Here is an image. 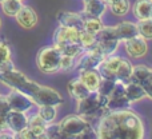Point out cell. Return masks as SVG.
I'll list each match as a JSON object with an SVG mask.
<instances>
[{
  "label": "cell",
  "instance_id": "obj_34",
  "mask_svg": "<svg viewBox=\"0 0 152 139\" xmlns=\"http://www.w3.org/2000/svg\"><path fill=\"white\" fill-rule=\"evenodd\" d=\"M76 59H77V58H75V56L61 55V60H60V71H71L72 68H75Z\"/></svg>",
  "mask_w": 152,
  "mask_h": 139
},
{
  "label": "cell",
  "instance_id": "obj_22",
  "mask_svg": "<svg viewBox=\"0 0 152 139\" xmlns=\"http://www.w3.org/2000/svg\"><path fill=\"white\" fill-rule=\"evenodd\" d=\"M132 63L128 60V59L121 58L120 63L118 66V70H116V80L118 82H123V83H127L131 78L132 74Z\"/></svg>",
  "mask_w": 152,
  "mask_h": 139
},
{
  "label": "cell",
  "instance_id": "obj_4",
  "mask_svg": "<svg viewBox=\"0 0 152 139\" xmlns=\"http://www.w3.org/2000/svg\"><path fill=\"white\" fill-rule=\"evenodd\" d=\"M59 126H60L63 138L79 139L81 132L84 130H87L88 127H91V124H89V122L84 116L79 115V114H72V115H67L66 118L61 119L59 122Z\"/></svg>",
  "mask_w": 152,
  "mask_h": 139
},
{
  "label": "cell",
  "instance_id": "obj_23",
  "mask_svg": "<svg viewBox=\"0 0 152 139\" xmlns=\"http://www.w3.org/2000/svg\"><path fill=\"white\" fill-rule=\"evenodd\" d=\"M15 138H20V139H44L45 138V126L44 127L28 126L21 132L16 134Z\"/></svg>",
  "mask_w": 152,
  "mask_h": 139
},
{
  "label": "cell",
  "instance_id": "obj_7",
  "mask_svg": "<svg viewBox=\"0 0 152 139\" xmlns=\"http://www.w3.org/2000/svg\"><path fill=\"white\" fill-rule=\"evenodd\" d=\"M7 96L8 104H10L11 110L15 111H23V113H27L28 110H31L32 106L35 104L34 100H32L31 96H28L27 94L20 91H16V90H12Z\"/></svg>",
  "mask_w": 152,
  "mask_h": 139
},
{
  "label": "cell",
  "instance_id": "obj_38",
  "mask_svg": "<svg viewBox=\"0 0 152 139\" xmlns=\"http://www.w3.org/2000/svg\"><path fill=\"white\" fill-rule=\"evenodd\" d=\"M11 111V107L8 104L7 96L0 94V114H8Z\"/></svg>",
  "mask_w": 152,
  "mask_h": 139
},
{
  "label": "cell",
  "instance_id": "obj_40",
  "mask_svg": "<svg viewBox=\"0 0 152 139\" xmlns=\"http://www.w3.org/2000/svg\"><path fill=\"white\" fill-rule=\"evenodd\" d=\"M143 87H144V91H145V96L152 100V80H148L147 83H144Z\"/></svg>",
  "mask_w": 152,
  "mask_h": 139
},
{
  "label": "cell",
  "instance_id": "obj_17",
  "mask_svg": "<svg viewBox=\"0 0 152 139\" xmlns=\"http://www.w3.org/2000/svg\"><path fill=\"white\" fill-rule=\"evenodd\" d=\"M67 90H68V94L71 95V98L75 99L76 102L91 94V91L87 88L86 84H84L79 78L71 79V80L68 82V84H67Z\"/></svg>",
  "mask_w": 152,
  "mask_h": 139
},
{
  "label": "cell",
  "instance_id": "obj_43",
  "mask_svg": "<svg viewBox=\"0 0 152 139\" xmlns=\"http://www.w3.org/2000/svg\"><path fill=\"white\" fill-rule=\"evenodd\" d=\"M151 80H152V68H151Z\"/></svg>",
  "mask_w": 152,
  "mask_h": 139
},
{
  "label": "cell",
  "instance_id": "obj_46",
  "mask_svg": "<svg viewBox=\"0 0 152 139\" xmlns=\"http://www.w3.org/2000/svg\"><path fill=\"white\" fill-rule=\"evenodd\" d=\"M0 26H1V20H0Z\"/></svg>",
  "mask_w": 152,
  "mask_h": 139
},
{
  "label": "cell",
  "instance_id": "obj_26",
  "mask_svg": "<svg viewBox=\"0 0 152 139\" xmlns=\"http://www.w3.org/2000/svg\"><path fill=\"white\" fill-rule=\"evenodd\" d=\"M0 4H1L3 13H4L5 16H10V18H15L16 13L23 7L21 0H4V1H1Z\"/></svg>",
  "mask_w": 152,
  "mask_h": 139
},
{
  "label": "cell",
  "instance_id": "obj_16",
  "mask_svg": "<svg viewBox=\"0 0 152 139\" xmlns=\"http://www.w3.org/2000/svg\"><path fill=\"white\" fill-rule=\"evenodd\" d=\"M119 43L120 40L118 39H112V40H96L95 46L91 48V51H95V52L100 54L102 56L107 58V56H111L116 52L119 47Z\"/></svg>",
  "mask_w": 152,
  "mask_h": 139
},
{
  "label": "cell",
  "instance_id": "obj_6",
  "mask_svg": "<svg viewBox=\"0 0 152 139\" xmlns=\"http://www.w3.org/2000/svg\"><path fill=\"white\" fill-rule=\"evenodd\" d=\"M123 43H124V48H126L128 56L132 59L144 58L148 52L147 40L143 36H140V35L131 38V39H128V40H124Z\"/></svg>",
  "mask_w": 152,
  "mask_h": 139
},
{
  "label": "cell",
  "instance_id": "obj_12",
  "mask_svg": "<svg viewBox=\"0 0 152 139\" xmlns=\"http://www.w3.org/2000/svg\"><path fill=\"white\" fill-rule=\"evenodd\" d=\"M7 127L12 130L15 134H19L28 127V116L23 111L11 110L7 114Z\"/></svg>",
  "mask_w": 152,
  "mask_h": 139
},
{
  "label": "cell",
  "instance_id": "obj_9",
  "mask_svg": "<svg viewBox=\"0 0 152 139\" xmlns=\"http://www.w3.org/2000/svg\"><path fill=\"white\" fill-rule=\"evenodd\" d=\"M103 59H104V56H102L100 54L95 52V51H91V50L83 51V54L79 56V59H76L75 68L77 71L97 68V66L100 64V62Z\"/></svg>",
  "mask_w": 152,
  "mask_h": 139
},
{
  "label": "cell",
  "instance_id": "obj_37",
  "mask_svg": "<svg viewBox=\"0 0 152 139\" xmlns=\"http://www.w3.org/2000/svg\"><path fill=\"white\" fill-rule=\"evenodd\" d=\"M28 126L44 127V126H47V123H45V122L40 118L39 114H35V115H32V116H29V118H28Z\"/></svg>",
  "mask_w": 152,
  "mask_h": 139
},
{
  "label": "cell",
  "instance_id": "obj_45",
  "mask_svg": "<svg viewBox=\"0 0 152 139\" xmlns=\"http://www.w3.org/2000/svg\"><path fill=\"white\" fill-rule=\"evenodd\" d=\"M1 1H4V0H0V3H1Z\"/></svg>",
  "mask_w": 152,
  "mask_h": 139
},
{
  "label": "cell",
  "instance_id": "obj_21",
  "mask_svg": "<svg viewBox=\"0 0 152 139\" xmlns=\"http://www.w3.org/2000/svg\"><path fill=\"white\" fill-rule=\"evenodd\" d=\"M126 96L131 103L139 102L143 98H145L144 87L135 82H127L126 83Z\"/></svg>",
  "mask_w": 152,
  "mask_h": 139
},
{
  "label": "cell",
  "instance_id": "obj_10",
  "mask_svg": "<svg viewBox=\"0 0 152 139\" xmlns=\"http://www.w3.org/2000/svg\"><path fill=\"white\" fill-rule=\"evenodd\" d=\"M121 60V56H107V58H104L102 62H100V64L97 66V71H99V74L102 75L103 79H111V80H116V70H118V66L119 63H120Z\"/></svg>",
  "mask_w": 152,
  "mask_h": 139
},
{
  "label": "cell",
  "instance_id": "obj_24",
  "mask_svg": "<svg viewBox=\"0 0 152 139\" xmlns=\"http://www.w3.org/2000/svg\"><path fill=\"white\" fill-rule=\"evenodd\" d=\"M83 13V12H81ZM83 18H84V23H83V29L86 31L91 32V34L96 35L100 29L104 27L102 21V18H95V16H88L86 13H83Z\"/></svg>",
  "mask_w": 152,
  "mask_h": 139
},
{
  "label": "cell",
  "instance_id": "obj_41",
  "mask_svg": "<svg viewBox=\"0 0 152 139\" xmlns=\"http://www.w3.org/2000/svg\"><path fill=\"white\" fill-rule=\"evenodd\" d=\"M7 127V114H0V130Z\"/></svg>",
  "mask_w": 152,
  "mask_h": 139
},
{
  "label": "cell",
  "instance_id": "obj_33",
  "mask_svg": "<svg viewBox=\"0 0 152 139\" xmlns=\"http://www.w3.org/2000/svg\"><path fill=\"white\" fill-rule=\"evenodd\" d=\"M112 39H118L115 34V29H113V26H104L96 34V40H112Z\"/></svg>",
  "mask_w": 152,
  "mask_h": 139
},
{
  "label": "cell",
  "instance_id": "obj_5",
  "mask_svg": "<svg viewBox=\"0 0 152 139\" xmlns=\"http://www.w3.org/2000/svg\"><path fill=\"white\" fill-rule=\"evenodd\" d=\"M31 98L35 104H37V106L48 104V106H56L58 107V106L63 104V102H64L63 96L56 90L47 87V86H40L39 90Z\"/></svg>",
  "mask_w": 152,
  "mask_h": 139
},
{
  "label": "cell",
  "instance_id": "obj_32",
  "mask_svg": "<svg viewBox=\"0 0 152 139\" xmlns=\"http://www.w3.org/2000/svg\"><path fill=\"white\" fill-rule=\"evenodd\" d=\"M115 80H111V79H102V82H100L99 87H97L96 92H99L100 95H103V96H110V94L112 92L113 87H115Z\"/></svg>",
  "mask_w": 152,
  "mask_h": 139
},
{
  "label": "cell",
  "instance_id": "obj_13",
  "mask_svg": "<svg viewBox=\"0 0 152 139\" xmlns=\"http://www.w3.org/2000/svg\"><path fill=\"white\" fill-rule=\"evenodd\" d=\"M16 21L19 23V26L23 27L26 29H31L34 28L37 24V13L35 12V10L32 7H28V5H23L20 8L18 13H16Z\"/></svg>",
  "mask_w": 152,
  "mask_h": 139
},
{
  "label": "cell",
  "instance_id": "obj_19",
  "mask_svg": "<svg viewBox=\"0 0 152 139\" xmlns=\"http://www.w3.org/2000/svg\"><path fill=\"white\" fill-rule=\"evenodd\" d=\"M108 8V3L104 0H92L89 3H86L83 8V13L95 18H102Z\"/></svg>",
  "mask_w": 152,
  "mask_h": 139
},
{
  "label": "cell",
  "instance_id": "obj_29",
  "mask_svg": "<svg viewBox=\"0 0 152 139\" xmlns=\"http://www.w3.org/2000/svg\"><path fill=\"white\" fill-rule=\"evenodd\" d=\"M79 40H80V44L84 48V51L91 50L95 46V43H96V35L91 34V32L86 31V29H80V32H79Z\"/></svg>",
  "mask_w": 152,
  "mask_h": 139
},
{
  "label": "cell",
  "instance_id": "obj_47",
  "mask_svg": "<svg viewBox=\"0 0 152 139\" xmlns=\"http://www.w3.org/2000/svg\"><path fill=\"white\" fill-rule=\"evenodd\" d=\"M21 1H23V0H21Z\"/></svg>",
  "mask_w": 152,
  "mask_h": 139
},
{
  "label": "cell",
  "instance_id": "obj_28",
  "mask_svg": "<svg viewBox=\"0 0 152 139\" xmlns=\"http://www.w3.org/2000/svg\"><path fill=\"white\" fill-rule=\"evenodd\" d=\"M37 114L45 123H51V122H55L56 116H58V110H56V106H39Z\"/></svg>",
  "mask_w": 152,
  "mask_h": 139
},
{
  "label": "cell",
  "instance_id": "obj_1",
  "mask_svg": "<svg viewBox=\"0 0 152 139\" xmlns=\"http://www.w3.org/2000/svg\"><path fill=\"white\" fill-rule=\"evenodd\" d=\"M96 138L102 139H142L144 123L135 111L129 108L108 111L95 126Z\"/></svg>",
  "mask_w": 152,
  "mask_h": 139
},
{
  "label": "cell",
  "instance_id": "obj_35",
  "mask_svg": "<svg viewBox=\"0 0 152 139\" xmlns=\"http://www.w3.org/2000/svg\"><path fill=\"white\" fill-rule=\"evenodd\" d=\"M11 60V48L5 40L0 39V64H3L4 62Z\"/></svg>",
  "mask_w": 152,
  "mask_h": 139
},
{
  "label": "cell",
  "instance_id": "obj_31",
  "mask_svg": "<svg viewBox=\"0 0 152 139\" xmlns=\"http://www.w3.org/2000/svg\"><path fill=\"white\" fill-rule=\"evenodd\" d=\"M45 138L48 139H61L63 138V134H61V130L59 123H47L45 126Z\"/></svg>",
  "mask_w": 152,
  "mask_h": 139
},
{
  "label": "cell",
  "instance_id": "obj_15",
  "mask_svg": "<svg viewBox=\"0 0 152 139\" xmlns=\"http://www.w3.org/2000/svg\"><path fill=\"white\" fill-rule=\"evenodd\" d=\"M79 79L86 84V87L91 92L96 91L99 87L100 82H102V75L99 74V71L96 68H91V70H83L79 71Z\"/></svg>",
  "mask_w": 152,
  "mask_h": 139
},
{
  "label": "cell",
  "instance_id": "obj_14",
  "mask_svg": "<svg viewBox=\"0 0 152 139\" xmlns=\"http://www.w3.org/2000/svg\"><path fill=\"white\" fill-rule=\"evenodd\" d=\"M113 29H115L116 38H118L120 42H124V40H128L134 36H137L139 35V31H137V23H132V21H120L116 26H113Z\"/></svg>",
  "mask_w": 152,
  "mask_h": 139
},
{
  "label": "cell",
  "instance_id": "obj_18",
  "mask_svg": "<svg viewBox=\"0 0 152 139\" xmlns=\"http://www.w3.org/2000/svg\"><path fill=\"white\" fill-rule=\"evenodd\" d=\"M132 12L137 20L152 18V0H136L132 5Z\"/></svg>",
  "mask_w": 152,
  "mask_h": 139
},
{
  "label": "cell",
  "instance_id": "obj_3",
  "mask_svg": "<svg viewBox=\"0 0 152 139\" xmlns=\"http://www.w3.org/2000/svg\"><path fill=\"white\" fill-rule=\"evenodd\" d=\"M61 52L55 44L40 48L36 55V66L43 74H56L60 71Z\"/></svg>",
  "mask_w": 152,
  "mask_h": 139
},
{
  "label": "cell",
  "instance_id": "obj_2",
  "mask_svg": "<svg viewBox=\"0 0 152 139\" xmlns=\"http://www.w3.org/2000/svg\"><path fill=\"white\" fill-rule=\"evenodd\" d=\"M0 83L5 84L7 87L16 91H20L27 94L28 96H32L35 92L39 90L42 84L36 83V82L31 80L28 76H26L23 72L18 70H11V71H4L0 72Z\"/></svg>",
  "mask_w": 152,
  "mask_h": 139
},
{
  "label": "cell",
  "instance_id": "obj_11",
  "mask_svg": "<svg viewBox=\"0 0 152 139\" xmlns=\"http://www.w3.org/2000/svg\"><path fill=\"white\" fill-rule=\"evenodd\" d=\"M56 20H58L59 26H64V27H71V28L76 29H83V23H84V18L83 13L79 12H69V11H60L56 15Z\"/></svg>",
  "mask_w": 152,
  "mask_h": 139
},
{
  "label": "cell",
  "instance_id": "obj_30",
  "mask_svg": "<svg viewBox=\"0 0 152 139\" xmlns=\"http://www.w3.org/2000/svg\"><path fill=\"white\" fill-rule=\"evenodd\" d=\"M137 31L145 40H152V18L137 20Z\"/></svg>",
  "mask_w": 152,
  "mask_h": 139
},
{
  "label": "cell",
  "instance_id": "obj_27",
  "mask_svg": "<svg viewBox=\"0 0 152 139\" xmlns=\"http://www.w3.org/2000/svg\"><path fill=\"white\" fill-rule=\"evenodd\" d=\"M132 103L127 99V96H119V98H108L107 102V110L108 111H118V110H124L128 108Z\"/></svg>",
  "mask_w": 152,
  "mask_h": 139
},
{
  "label": "cell",
  "instance_id": "obj_44",
  "mask_svg": "<svg viewBox=\"0 0 152 139\" xmlns=\"http://www.w3.org/2000/svg\"><path fill=\"white\" fill-rule=\"evenodd\" d=\"M104 1H107V3H110V1H111V0H104Z\"/></svg>",
  "mask_w": 152,
  "mask_h": 139
},
{
  "label": "cell",
  "instance_id": "obj_42",
  "mask_svg": "<svg viewBox=\"0 0 152 139\" xmlns=\"http://www.w3.org/2000/svg\"><path fill=\"white\" fill-rule=\"evenodd\" d=\"M89 1H92V0H83V4H86V3H89Z\"/></svg>",
  "mask_w": 152,
  "mask_h": 139
},
{
  "label": "cell",
  "instance_id": "obj_8",
  "mask_svg": "<svg viewBox=\"0 0 152 139\" xmlns=\"http://www.w3.org/2000/svg\"><path fill=\"white\" fill-rule=\"evenodd\" d=\"M79 29L71 28V27L59 26L53 32V44L56 47H60L64 44H71V43H80L79 40Z\"/></svg>",
  "mask_w": 152,
  "mask_h": 139
},
{
  "label": "cell",
  "instance_id": "obj_39",
  "mask_svg": "<svg viewBox=\"0 0 152 139\" xmlns=\"http://www.w3.org/2000/svg\"><path fill=\"white\" fill-rule=\"evenodd\" d=\"M15 137H16V134L12 131V130L8 129V127L0 130V139H1V138H4V139H13Z\"/></svg>",
  "mask_w": 152,
  "mask_h": 139
},
{
  "label": "cell",
  "instance_id": "obj_36",
  "mask_svg": "<svg viewBox=\"0 0 152 139\" xmlns=\"http://www.w3.org/2000/svg\"><path fill=\"white\" fill-rule=\"evenodd\" d=\"M126 95V83L123 82H116L115 87H113L112 92L110 94L108 98H119V96H124Z\"/></svg>",
  "mask_w": 152,
  "mask_h": 139
},
{
  "label": "cell",
  "instance_id": "obj_25",
  "mask_svg": "<svg viewBox=\"0 0 152 139\" xmlns=\"http://www.w3.org/2000/svg\"><path fill=\"white\" fill-rule=\"evenodd\" d=\"M111 12L116 16H124L131 10V3L129 0H111L108 3Z\"/></svg>",
  "mask_w": 152,
  "mask_h": 139
},
{
  "label": "cell",
  "instance_id": "obj_20",
  "mask_svg": "<svg viewBox=\"0 0 152 139\" xmlns=\"http://www.w3.org/2000/svg\"><path fill=\"white\" fill-rule=\"evenodd\" d=\"M148 80H151V67L145 64H136L132 67V74L128 82H135L143 86Z\"/></svg>",
  "mask_w": 152,
  "mask_h": 139
}]
</instances>
